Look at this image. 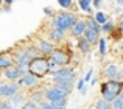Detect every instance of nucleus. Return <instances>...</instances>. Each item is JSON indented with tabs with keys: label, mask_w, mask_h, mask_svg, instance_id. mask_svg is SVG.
<instances>
[{
	"label": "nucleus",
	"mask_w": 123,
	"mask_h": 109,
	"mask_svg": "<svg viewBox=\"0 0 123 109\" xmlns=\"http://www.w3.org/2000/svg\"><path fill=\"white\" fill-rule=\"evenodd\" d=\"M28 69H30L28 72L33 76H44L51 67H50V62L45 58H34V59H31Z\"/></svg>",
	"instance_id": "1"
},
{
	"label": "nucleus",
	"mask_w": 123,
	"mask_h": 109,
	"mask_svg": "<svg viewBox=\"0 0 123 109\" xmlns=\"http://www.w3.org/2000/svg\"><path fill=\"white\" fill-rule=\"evenodd\" d=\"M120 89H122V84H120V83H115V81H109V83H106V84H103L101 92H103L105 100L114 103V101L117 100V95L122 94Z\"/></svg>",
	"instance_id": "2"
},
{
	"label": "nucleus",
	"mask_w": 123,
	"mask_h": 109,
	"mask_svg": "<svg viewBox=\"0 0 123 109\" xmlns=\"http://www.w3.org/2000/svg\"><path fill=\"white\" fill-rule=\"evenodd\" d=\"M76 24V19L73 14H70V12H62V14H59L56 19H55V28H59V30L66 31L67 28L70 27H75Z\"/></svg>",
	"instance_id": "3"
},
{
	"label": "nucleus",
	"mask_w": 123,
	"mask_h": 109,
	"mask_svg": "<svg viewBox=\"0 0 123 109\" xmlns=\"http://www.w3.org/2000/svg\"><path fill=\"white\" fill-rule=\"evenodd\" d=\"M73 79V69H61L55 72V81L58 84L61 83H72Z\"/></svg>",
	"instance_id": "4"
},
{
	"label": "nucleus",
	"mask_w": 123,
	"mask_h": 109,
	"mask_svg": "<svg viewBox=\"0 0 123 109\" xmlns=\"http://www.w3.org/2000/svg\"><path fill=\"white\" fill-rule=\"evenodd\" d=\"M45 97H47L48 103H53V101H58V100H64V98H66V94H64L59 87L55 86V87L48 89V91L45 92Z\"/></svg>",
	"instance_id": "5"
},
{
	"label": "nucleus",
	"mask_w": 123,
	"mask_h": 109,
	"mask_svg": "<svg viewBox=\"0 0 123 109\" xmlns=\"http://www.w3.org/2000/svg\"><path fill=\"white\" fill-rule=\"evenodd\" d=\"M69 61H70V56L64 50H55L51 53V62H55V64H67Z\"/></svg>",
	"instance_id": "6"
},
{
	"label": "nucleus",
	"mask_w": 123,
	"mask_h": 109,
	"mask_svg": "<svg viewBox=\"0 0 123 109\" xmlns=\"http://www.w3.org/2000/svg\"><path fill=\"white\" fill-rule=\"evenodd\" d=\"M17 94V86L16 84H3L0 86V95L2 97H14Z\"/></svg>",
	"instance_id": "7"
},
{
	"label": "nucleus",
	"mask_w": 123,
	"mask_h": 109,
	"mask_svg": "<svg viewBox=\"0 0 123 109\" xmlns=\"http://www.w3.org/2000/svg\"><path fill=\"white\" fill-rule=\"evenodd\" d=\"M86 30H87V24L83 22V20H80V22H76L75 27L72 28V33H73V36H81L83 33H86Z\"/></svg>",
	"instance_id": "8"
},
{
	"label": "nucleus",
	"mask_w": 123,
	"mask_h": 109,
	"mask_svg": "<svg viewBox=\"0 0 123 109\" xmlns=\"http://www.w3.org/2000/svg\"><path fill=\"white\" fill-rule=\"evenodd\" d=\"M84 39H87L90 44L98 42V31H95V30H92V28H89V27H87L86 33H84Z\"/></svg>",
	"instance_id": "9"
},
{
	"label": "nucleus",
	"mask_w": 123,
	"mask_h": 109,
	"mask_svg": "<svg viewBox=\"0 0 123 109\" xmlns=\"http://www.w3.org/2000/svg\"><path fill=\"white\" fill-rule=\"evenodd\" d=\"M20 75H22V73L19 72L17 67H9L8 70H5V76H6V78H9V79H17Z\"/></svg>",
	"instance_id": "10"
},
{
	"label": "nucleus",
	"mask_w": 123,
	"mask_h": 109,
	"mask_svg": "<svg viewBox=\"0 0 123 109\" xmlns=\"http://www.w3.org/2000/svg\"><path fill=\"white\" fill-rule=\"evenodd\" d=\"M34 83H36V76H33L31 73H27V75H25L24 78L20 79V84L27 86V87H31V86H34Z\"/></svg>",
	"instance_id": "11"
},
{
	"label": "nucleus",
	"mask_w": 123,
	"mask_h": 109,
	"mask_svg": "<svg viewBox=\"0 0 123 109\" xmlns=\"http://www.w3.org/2000/svg\"><path fill=\"white\" fill-rule=\"evenodd\" d=\"M11 66H12V59L11 58H8V56H2L0 58V69L8 70Z\"/></svg>",
	"instance_id": "12"
},
{
	"label": "nucleus",
	"mask_w": 123,
	"mask_h": 109,
	"mask_svg": "<svg viewBox=\"0 0 123 109\" xmlns=\"http://www.w3.org/2000/svg\"><path fill=\"white\" fill-rule=\"evenodd\" d=\"M39 47H41V50L44 53H53L55 50H53V45H51L50 42H47V41H41V44H39Z\"/></svg>",
	"instance_id": "13"
},
{
	"label": "nucleus",
	"mask_w": 123,
	"mask_h": 109,
	"mask_svg": "<svg viewBox=\"0 0 123 109\" xmlns=\"http://www.w3.org/2000/svg\"><path fill=\"white\" fill-rule=\"evenodd\" d=\"M28 61H30V54H28V53L20 52V53L17 54V62L20 64V66H25V64H27ZM30 62H31V61H30Z\"/></svg>",
	"instance_id": "14"
},
{
	"label": "nucleus",
	"mask_w": 123,
	"mask_h": 109,
	"mask_svg": "<svg viewBox=\"0 0 123 109\" xmlns=\"http://www.w3.org/2000/svg\"><path fill=\"white\" fill-rule=\"evenodd\" d=\"M50 36H51V39H53V41H61L64 37V31L59 30V28H55V30H51Z\"/></svg>",
	"instance_id": "15"
},
{
	"label": "nucleus",
	"mask_w": 123,
	"mask_h": 109,
	"mask_svg": "<svg viewBox=\"0 0 123 109\" xmlns=\"http://www.w3.org/2000/svg\"><path fill=\"white\" fill-rule=\"evenodd\" d=\"M105 73H106L108 78H115V76H117V67H115V66H108Z\"/></svg>",
	"instance_id": "16"
},
{
	"label": "nucleus",
	"mask_w": 123,
	"mask_h": 109,
	"mask_svg": "<svg viewBox=\"0 0 123 109\" xmlns=\"http://www.w3.org/2000/svg\"><path fill=\"white\" fill-rule=\"evenodd\" d=\"M78 47L81 48L83 53H87V52H89V48H90V42H89L87 39H81V41L78 42Z\"/></svg>",
	"instance_id": "17"
},
{
	"label": "nucleus",
	"mask_w": 123,
	"mask_h": 109,
	"mask_svg": "<svg viewBox=\"0 0 123 109\" xmlns=\"http://www.w3.org/2000/svg\"><path fill=\"white\" fill-rule=\"evenodd\" d=\"M97 109H112V106L106 100H98L97 101Z\"/></svg>",
	"instance_id": "18"
},
{
	"label": "nucleus",
	"mask_w": 123,
	"mask_h": 109,
	"mask_svg": "<svg viewBox=\"0 0 123 109\" xmlns=\"http://www.w3.org/2000/svg\"><path fill=\"white\" fill-rule=\"evenodd\" d=\"M90 5H92V2H89V0H83V2H80V8L83 9V11L86 12H90Z\"/></svg>",
	"instance_id": "19"
},
{
	"label": "nucleus",
	"mask_w": 123,
	"mask_h": 109,
	"mask_svg": "<svg viewBox=\"0 0 123 109\" xmlns=\"http://www.w3.org/2000/svg\"><path fill=\"white\" fill-rule=\"evenodd\" d=\"M51 106H53L55 109H66V98H64V100L53 101V103H51Z\"/></svg>",
	"instance_id": "20"
},
{
	"label": "nucleus",
	"mask_w": 123,
	"mask_h": 109,
	"mask_svg": "<svg viewBox=\"0 0 123 109\" xmlns=\"http://www.w3.org/2000/svg\"><path fill=\"white\" fill-rule=\"evenodd\" d=\"M95 20H97V24H108V22H106V16L100 11L95 14Z\"/></svg>",
	"instance_id": "21"
},
{
	"label": "nucleus",
	"mask_w": 123,
	"mask_h": 109,
	"mask_svg": "<svg viewBox=\"0 0 123 109\" xmlns=\"http://www.w3.org/2000/svg\"><path fill=\"white\" fill-rule=\"evenodd\" d=\"M87 27H89V28H92V30H95V31H98V33H100V25L97 24V20H95V19H93V20H89V22H87Z\"/></svg>",
	"instance_id": "22"
},
{
	"label": "nucleus",
	"mask_w": 123,
	"mask_h": 109,
	"mask_svg": "<svg viewBox=\"0 0 123 109\" xmlns=\"http://www.w3.org/2000/svg\"><path fill=\"white\" fill-rule=\"evenodd\" d=\"M112 109H123V101L120 98H117V100L112 103Z\"/></svg>",
	"instance_id": "23"
},
{
	"label": "nucleus",
	"mask_w": 123,
	"mask_h": 109,
	"mask_svg": "<svg viewBox=\"0 0 123 109\" xmlns=\"http://www.w3.org/2000/svg\"><path fill=\"white\" fill-rule=\"evenodd\" d=\"M59 5L62 6V8H70V6H72L73 3L70 2V0H59Z\"/></svg>",
	"instance_id": "24"
},
{
	"label": "nucleus",
	"mask_w": 123,
	"mask_h": 109,
	"mask_svg": "<svg viewBox=\"0 0 123 109\" xmlns=\"http://www.w3.org/2000/svg\"><path fill=\"white\" fill-rule=\"evenodd\" d=\"M100 53L101 54L106 53V42H105V39H100Z\"/></svg>",
	"instance_id": "25"
},
{
	"label": "nucleus",
	"mask_w": 123,
	"mask_h": 109,
	"mask_svg": "<svg viewBox=\"0 0 123 109\" xmlns=\"http://www.w3.org/2000/svg\"><path fill=\"white\" fill-rule=\"evenodd\" d=\"M22 109H37V106L34 103H27V104H24V106H22Z\"/></svg>",
	"instance_id": "26"
},
{
	"label": "nucleus",
	"mask_w": 123,
	"mask_h": 109,
	"mask_svg": "<svg viewBox=\"0 0 123 109\" xmlns=\"http://www.w3.org/2000/svg\"><path fill=\"white\" fill-rule=\"evenodd\" d=\"M84 83H86V81H84V79H80V81H78V84H76V89H78V91H84Z\"/></svg>",
	"instance_id": "27"
},
{
	"label": "nucleus",
	"mask_w": 123,
	"mask_h": 109,
	"mask_svg": "<svg viewBox=\"0 0 123 109\" xmlns=\"http://www.w3.org/2000/svg\"><path fill=\"white\" fill-rule=\"evenodd\" d=\"M112 28H114L112 24H105V25H103V30H105V31H111Z\"/></svg>",
	"instance_id": "28"
},
{
	"label": "nucleus",
	"mask_w": 123,
	"mask_h": 109,
	"mask_svg": "<svg viewBox=\"0 0 123 109\" xmlns=\"http://www.w3.org/2000/svg\"><path fill=\"white\" fill-rule=\"evenodd\" d=\"M0 109H14V106H12V104H9V103H2Z\"/></svg>",
	"instance_id": "29"
},
{
	"label": "nucleus",
	"mask_w": 123,
	"mask_h": 109,
	"mask_svg": "<svg viewBox=\"0 0 123 109\" xmlns=\"http://www.w3.org/2000/svg\"><path fill=\"white\" fill-rule=\"evenodd\" d=\"M92 73H93L92 70H89V72H87V75L84 76V81H86V83H89V81H90V78H92Z\"/></svg>",
	"instance_id": "30"
},
{
	"label": "nucleus",
	"mask_w": 123,
	"mask_h": 109,
	"mask_svg": "<svg viewBox=\"0 0 123 109\" xmlns=\"http://www.w3.org/2000/svg\"><path fill=\"white\" fill-rule=\"evenodd\" d=\"M41 109H55L53 106H51V103H42Z\"/></svg>",
	"instance_id": "31"
},
{
	"label": "nucleus",
	"mask_w": 123,
	"mask_h": 109,
	"mask_svg": "<svg viewBox=\"0 0 123 109\" xmlns=\"http://www.w3.org/2000/svg\"><path fill=\"white\" fill-rule=\"evenodd\" d=\"M20 95H14V103H19V101H20Z\"/></svg>",
	"instance_id": "32"
},
{
	"label": "nucleus",
	"mask_w": 123,
	"mask_h": 109,
	"mask_svg": "<svg viewBox=\"0 0 123 109\" xmlns=\"http://www.w3.org/2000/svg\"><path fill=\"white\" fill-rule=\"evenodd\" d=\"M44 11H45V14H51V9L50 8H44Z\"/></svg>",
	"instance_id": "33"
},
{
	"label": "nucleus",
	"mask_w": 123,
	"mask_h": 109,
	"mask_svg": "<svg viewBox=\"0 0 123 109\" xmlns=\"http://www.w3.org/2000/svg\"><path fill=\"white\" fill-rule=\"evenodd\" d=\"M120 100L123 101V92H122V94H120Z\"/></svg>",
	"instance_id": "34"
},
{
	"label": "nucleus",
	"mask_w": 123,
	"mask_h": 109,
	"mask_svg": "<svg viewBox=\"0 0 123 109\" xmlns=\"http://www.w3.org/2000/svg\"><path fill=\"white\" fill-rule=\"evenodd\" d=\"M120 28H122V31H123V24H122V25H120Z\"/></svg>",
	"instance_id": "35"
}]
</instances>
